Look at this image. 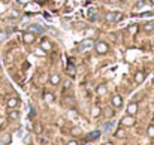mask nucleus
I'll use <instances>...</instances> for the list:
<instances>
[{"mask_svg":"<svg viewBox=\"0 0 154 145\" xmlns=\"http://www.w3.org/2000/svg\"><path fill=\"white\" fill-rule=\"evenodd\" d=\"M108 50H109V45L106 44V42H97L96 44V53L97 54H106L108 53Z\"/></svg>","mask_w":154,"mask_h":145,"instance_id":"obj_1","label":"nucleus"},{"mask_svg":"<svg viewBox=\"0 0 154 145\" xmlns=\"http://www.w3.org/2000/svg\"><path fill=\"white\" fill-rule=\"evenodd\" d=\"M135 118H133V115H126V117H123L121 118V126H124V127H132V126H135Z\"/></svg>","mask_w":154,"mask_h":145,"instance_id":"obj_2","label":"nucleus"},{"mask_svg":"<svg viewBox=\"0 0 154 145\" xmlns=\"http://www.w3.org/2000/svg\"><path fill=\"white\" fill-rule=\"evenodd\" d=\"M35 39H36V35L33 33V32H26L24 35H23V42L24 44H33L35 42Z\"/></svg>","mask_w":154,"mask_h":145,"instance_id":"obj_3","label":"nucleus"},{"mask_svg":"<svg viewBox=\"0 0 154 145\" xmlns=\"http://www.w3.org/2000/svg\"><path fill=\"white\" fill-rule=\"evenodd\" d=\"M111 103H112L114 108H121V106H123V97H121L120 94H114V96L111 97Z\"/></svg>","mask_w":154,"mask_h":145,"instance_id":"obj_4","label":"nucleus"},{"mask_svg":"<svg viewBox=\"0 0 154 145\" xmlns=\"http://www.w3.org/2000/svg\"><path fill=\"white\" fill-rule=\"evenodd\" d=\"M41 48H42L45 53H48V51H51V50H53V44H51L48 39H45V38H44V39L41 41Z\"/></svg>","mask_w":154,"mask_h":145,"instance_id":"obj_5","label":"nucleus"},{"mask_svg":"<svg viewBox=\"0 0 154 145\" xmlns=\"http://www.w3.org/2000/svg\"><path fill=\"white\" fill-rule=\"evenodd\" d=\"M18 103H20V100H18V97H15V96H12V97H9L8 99V108L9 109H15L17 106H18Z\"/></svg>","mask_w":154,"mask_h":145,"instance_id":"obj_6","label":"nucleus"},{"mask_svg":"<svg viewBox=\"0 0 154 145\" xmlns=\"http://www.w3.org/2000/svg\"><path fill=\"white\" fill-rule=\"evenodd\" d=\"M126 111H127V115H133V117H135V115L138 114V103H135V102H133V103H129V106H127Z\"/></svg>","mask_w":154,"mask_h":145,"instance_id":"obj_7","label":"nucleus"},{"mask_svg":"<svg viewBox=\"0 0 154 145\" xmlns=\"http://www.w3.org/2000/svg\"><path fill=\"white\" fill-rule=\"evenodd\" d=\"M50 82H51V85H58V84L61 82V76H60L58 73H51Z\"/></svg>","mask_w":154,"mask_h":145,"instance_id":"obj_8","label":"nucleus"},{"mask_svg":"<svg viewBox=\"0 0 154 145\" xmlns=\"http://www.w3.org/2000/svg\"><path fill=\"white\" fill-rule=\"evenodd\" d=\"M114 136L118 138V139H124V138L127 136V133H126V130H124L123 127H118V129L114 132Z\"/></svg>","mask_w":154,"mask_h":145,"instance_id":"obj_9","label":"nucleus"},{"mask_svg":"<svg viewBox=\"0 0 154 145\" xmlns=\"http://www.w3.org/2000/svg\"><path fill=\"white\" fill-rule=\"evenodd\" d=\"M145 81V73L144 72H136L135 73V82L136 84H142Z\"/></svg>","mask_w":154,"mask_h":145,"instance_id":"obj_10","label":"nucleus"},{"mask_svg":"<svg viewBox=\"0 0 154 145\" xmlns=\"http://www.w3.org/2000/svg\"><path fill=\"white\" fill-rule=\"evenodd\" d=\"M142 29H144L145 33H151V32H154V21H148V23H145Z\"/></svg>","mask_w":154,"mask_h":145,"instance_id":"obj_11","label":"nucleus"},{"mask_svg":"<svg viewBox=\"0 0 154 145\" xmlns=\"http://www.w3.org/2000/svg\"><path fill=\"white\" fill-rule=\"evenodd\" d=\"M66 70H67V73H69L70 76H75V75H76V69H75V66H73L72 63H67Z\"/></svg>","mask_w":154,"mask_h":145,"instance_id":"obj_12","label":"nucleus"},{"mask_svg":"<svg viewBox=\"0 0 154 145\" xmlns=\"http://www.w3.org/2000/svg\"><path fill=\"white\" fill-rule=\"evenodd\" d=\"M8 117H9L11 120H18V118H20V112H18L17 109H11V111L8 112Z\"/></svg>","mask_w":154,"mask_h":145,"instance_id":"obj_13","label":"nucleus"},{"mask_svg":"<svg viewBox=\"0 0 154 145\" xmlns=\"http://www.w3.org/2000/svg\"><path fill=\"white\" fill-rule=\"evenodd\" d=\"M100 114H102V109H100L99 106H93V108H91V117H93V118H97Z\"/></svg>","mask_w":154,"mask_h":145,"instance_id":"obj_14","label":"nucleus"},{"mask_svg":"<svg viewBox=\"0 0 154 145\" xmlns=\"http://www.w3.org/2000/svg\"><path fill=\"white\" fill-rule=\"evenodd\" d=\"M96 91H97L99 96H103V94L106 93V85H105V84H99L97 88H96Z\"/></svg>","mask_w":154,"mask_h":145,"instance_id":"obj_15","label":"nucleus"},{"mask_svg":"<svg viewBox=\"0 0 154 145\" xmlns=\"http://www.w3.org/2000/svg\"><path fill=\"white\" fill-rule=\"evenodd\" d=\"M44 100L47 103H53L54 102V94L53 93H44Z\"/></svg>","mask_w":154,"mask_h":145,"instance_id":"obj_16","label":"nucleus"},{"mask_svg":"<svg viewBox=\"0 0 154 145\" xmlns=\"http://www.w3.org/2000/svg\"><path fill=\"white\" fill-rule=\"evenodd\" d=\"M70 135H72V136H81V135H82L81 127H72V129H70Z\"/></svg>","mask_w":154,"mask_h":145,"instance_id":"obj_17","label":"nucleus"},{"mask_svg":"<svg viewBox=\"0 0 154 145\" xmlns=\"http://www.w3.org/2000/svg\"><path fill=\"white\" fill-rule=\"evenodd\" d=\"M114 18H115V12H106V14H105V21L112 23Z\"/></svg>","mask_w":154,"mask_h":145,"instance_id":"obj_18","label":"nucleus"},{"mask_svg":"<svg viewBox=\"0 0 154 145\" xmlns=\"http://www.w3.org/2000/svg\"><path fill=\"white\" fill-rule=\"evenodd\" d=\"M91 44H93V42H91V41H88V39H87V41H84V42H81V47H79V48H81V51H85V48L91 47Z\"/></svg>","mask_w":154,"mask_h":145,"instance_id":"obj_19","label":"nucleus"},{"mask_svg":"<svg viewBox=\"0 0 154 145\" xmlns=\"http://www.w3.org/2000/svg\"><path fill=\"white\" fill-rule=\"evenodd\" d=\"M138 30H139V26H136V24H133V26L129 27V33H130V35H136Z\"/></svg>","mask_w":154,"mask_h":145,"instance_id":"obj_20","label":"nucleus"},{"mask_svg":"<svg viewBox=\"0 0 154 145\" xmlns=\"http://www.w3.org/2000/svg\"><path fill=\"white\" fill-rule=\"evenodd\" d=\"M147 135H148L150 138H154V124L148 126V129H147Z\"/></svg>","mask_w":154,"mask_h":145,"instance_id":"obj_21","label":"nucleus"},{"mask_svg":"<svg viewBox=\"0 0 154 145\" xmlns=\"http://www.w3.org/2000/svg\"><path fill=\"white\" fill-rule=\"evenodd\" d=\"M35 54H36V55H39V57H44V55H45L47 53H45V51H44V50H42V48L39 47V48H38V50L35 51Z\"/></svg>","mask_w":154,"mask_h":145,"instance_id":"obj_22","label":"nucleus"},{"mask_svg":"<svg viewBox=\"0 0 154 145\" xmlns=\"http://www.w3.org/2000/svg\"><path fill=\"white\" fill-rule=\"evenodd\" d=\"M20 17V12L18 11H12L11 14H9V18H12V20H15V18H18Z\"/></svg>","mask_w":154,"mask_h":145,"instance_id":"obj_23","label":"nucleus"},{"mask_svg":"<svg viewBox=\"0 0 154 145\" xmlns=\"http://www.w3.org/2000/svg\"><path fill=\"white\" fill-rule=\"evenodd\" d=\"M42 130H44L42 124H36V127H35V132H36L38 135H41V133H42Z\"/></svg>","mask_w":154,"mask_h":145,"instance_id":"obj_24","label":"nucleus"},{"mask_svg":"<svg viewBox=\"0 0 154 145\" xmlns=\"http://www.w3.org/2000/svg\"><path fill=\"white\" fill-rule=\"evenodd\" d=\"M6 32H2V30H0V42H3V41H6Z\"/></svg>","mask_w":154,"mask_h":145,"instance_id":"obj_25","label":"nucleus"},{"mask_svg":"<svg viewBox=\"0 0 154 145\" xmlns=\"http://www.w3.org/2000/svg\"><path fill=\"white\" fill-rule=\"evenodd\" d=\"M105 115H106V117H112V115H114V111L109 109V108H106V109H105Z\"/></svg>","mask_w":154,"mask_h":145,"instance_id":"obj_26","label":"nucleus"},{"mask_svg":"<svg viewBox=\"0 0 154 145\" xmlns=\"http://www.w3.org/2000/svg\"><path fill=\"white\" fill-rule=\"evenodd\" d=\"M96 138H99V132H94V133L88 135V139H96Z\"/></svg>","mask_w":154,"mask_h":145,"instance_id":"obj_27","label":"nucleus"},{"mask_svg":"<svg viewBox=\"0 0 154 145\" xmlns=\"http://www.w3.org/2000/svg\"><path fill=\"white\" fill-rule=\"evenodd\" d=\"M3 142H5V144H9V142H11V135H5V136H3Z\"/></svg>","mask_w":154,"mask_h":145,"instance_id":"obj_28","label":"nucleus"},{"mask_svg":"<svg viewBox=\"0 0 154 145\" xmlns=\"http://www.w3.org/2000/svg\"><path fill=\"white\" fill-rule=\"evenodd\" d=\"M123 18V15L120 14V12H115V18H114V21H120Z\"/></svg>","mask_w":154,"mask_h":145,"instance_id":"obj_29","label":"nucleus"},{"mask_svg":"<svg viewBox=\"0 0 154 145\" xmlns=\"http://www.w3.org/2000/svg\"><path fill=\"white\" fill-rule=\"evenodd\" d=\"M67 145H78V142L72 139V141H67Z\"/></svg>","mask_w":154,"mask_h":145,"instance_id":"obj_30","label":"nucleus"},{"mask_svg":"<svg viewBox=\"0 0 154 145\" xmlns=\"http://www.w3.org/2000/svg\"><path fill=\"white\" fill-rule=\"evenodd\" d=\"M144 6V2H139L138 5H136V9H139V8H142Z\"/></svg>","mask_w":154,"mask_h":145,"instance_id":"obj_31","label":"nucleus"},{"mask_svg":"<svg viewBox=\"0 0 154 145\" xmlns=\"http://www.w3.org/2000/svg\"><path fill=\"white\" fill-rule=\"evenodd\" d=\"M90 20H91V21H96V20H97V15H90Z\"/></svg>","mask_w":154,"mask_h":145,"instance_id":"obj_32","label":"nucleus"},{"mask_svg":"<svg viewBox=\"0 0 154 145\" xmlns=\"http://www.w3.org/2000/svg\"><path fill=\"white\" fill-rule=\"evenodd\" d=\"M103 145H114V144H112V142H105Z\"/></svg>","mask_w":154,"mask_h":145,"instance_id":"obj_33","label":"nucleus"},{"mask_svg":"<svg viewBox=\"0 0 154 145\" xmlns=\"http://www.w3.org/2000/svg\"><path fill=\"white\" fill-rule=\"evenodd\" d=\"M151 6H153V9H154V0H151Z\"/></svg>","mask_w":154,"mask_h":145,"instance_id":"obj_34","label":"nucleus"},{"mask_svg":"<svg viewBox=\"0 0 154 145\" xmlns=\"http://www.w3.org/2000/svg\"><path fill=\"white\" fill-rule=\"evenodd\" d=\"M2 124H3V120H2V118H0V126H2Z\"/></svg>","mask_w":154,"mask_h":145,"instance_id":"obj_35","label":"nucleus"},{"mask_svg":"<svg viewBox=\"0 0 154 145\" xmlns=\"http://www.w3.org/2000/svg\"><path fill=\"white\" fill-rule=\"evenodd\" d=\"M121 2H124V0H121Z\"/></svg>","mask_w":154,"mask_h":145,"instance_id":"obj_36","label":"nucleus"}]
</instances>
